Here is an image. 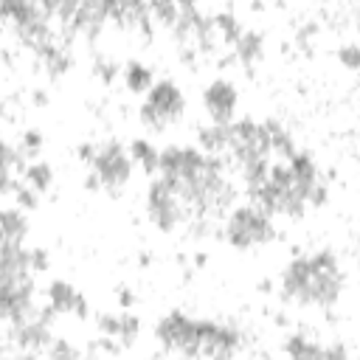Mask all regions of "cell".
Wrapping results in <instances>:
<instances>
[{
	"label": "cell",
	"instance_id": "obj_8",
	"mask_svg": "<svg viewBox=\"0 0 360 360\" xmlns=\"http://www.w3.org/2000/svg\"><path fill=\"white\" fill-rule=\"evenodd\" d=\"M233 53H236L245 65H250V62L262 53V37H259L256 31H242L239 39L233 42Z\"/></svg>",
	"mask_w": 360,
	"mask_h": 360
},
{
	"label": "cell",
	"instance_id": "obj_7",
	"mask_svg": "<svg viewBox=\"0 0 360 360\" xmlns=\"http://www.w3.org/2000/svg\"><path fill=\"white\" fill-rule=\"evenodd\" d=\"M124 79H127V87H129L132 93H149V90L155 87L152 70H149L146 65H141V62H129Z\"/></svg>",
	"mask_w": 360,
	"mask_h": 360
},
{
	"label": "cell",
	"instance_id": "obj_2",
	"mask_svg": "<svg viewBox=\"0 0 360 360\" xmlns=\"http://www.w3.org/2000/svg\"><path fill=\"white\" fill-rule=\"evenodd\" d=\"M180 112H183V96L172 82H158L146 93V101L141 107V118L152 127H163L166 121L177 118Z\"/></svg>",
	"mask_w": 360,
	"mask_h": 360
},
{
	"label": "cell",
	"instance_id": "obj_10",
	"mask_svg": "<svg viewBox=\"0 0 360 360\" xmlns=\"http://www.w3.org/2000/svg\"><path fill=\"white\" fill-rule=\"evenodd\" d=\"M22 233H25V217L17 208H6L3 211V236H6V242L20 245Z\"/></svg>",
	"mask_w": 360,
	"mask_h": 360
},
{
	"label": "cell",
	"instance_id": "obj_9",
	"mask_svg": "<svg viewBox=\"0 0 360 360\" xmlns=\"http://www.w3.org/2000/svg\"><path fill=\"white\" fill-rule=\"evenodd\" d=\"M22 177H25V186H31L34 191H45L51 186V166L45 160H34L22 166Z\"/></svg>",
	"mask_w": 360,
	"mask_h": 360
},
{
	"label": "cell",
	"instance_id": "obj_1",
	"mask_svg": "<svg viewBox=\"0 0 360 360\" xmlns=\"http://www.w3.org/2000/svg\"><path fill=\"white\" fill-rule=\"evenodd\" d=\"M225 236H228V242L236 245V248L264 245L267 239H273V225H270V217H267L262 208H256V205L250 202V205L236 208V211L228 217Z\"/></svg>",
	"mask_w": 360,
	"mask_h": 360
},
{
	"label": "cell",
	"instance_id": "obj_4",
	"mask_svg": "<svg viewBox=\"0 0 360 360\" xmlns=\"http://www.w3.org/2000/svg\"><path fill=\"white\" fill-rule=\"evenodd\" d=\"M202 104L211 115V124H231L233 121V110H236V90L231 82L217 79L205 87L202 93Z\"/></svg>",
	"mask_w": 360,
	"mask_h": 360
},
{
	"label": "cell",
	"instance_id": "obj_13",
	"mask_svg": "<svg viewBox=\"0 0 360 360\" xmlns=\"http://www.w3.org/2000/svg\"><path fill=\"white\" fill-rule=\"evenodd\" d=\"M259 360H267V357H259Z\"/></svg>",
	"mask_w": 360,
	"mask_h": 360
},
{
	"label": "cell",
	"instance_id": "obj_11",
	"mask_svg": "<svg viewBox=\"0 0 360 360\" xmlns=\"http://www.w3.org/2000/svg\"><path fill=\"white\" fill-rule=\"evenodd\" d=\"M338 59H340L346 68H360V45H354V42H346V45H340V51H338Z\"/></svg>",
	"mask_w": 360,
	"mask_h": 360
},
{
	"label": "cell",
	"instance_id": "obj_5",
	"mask_svg": "<svg viewBox=\"0 0 360 360\" xmlns=\"http://www.w3.org/2000/svg\"><path fill=\"white\" fill-rule=\"evenodd\" d=\"M79 298H82V292H76L68 281H51V287H48V307L53 312H73Z\"/></svg>",
	"mask_w": 360,
	"mask_h": 360
},
{
	"label": "cell",
	"instance_id": "obj_6",
	"mask_svg": "<svg viewBox=\"0 0 360 360\" xmlns=\"http://www.w3.org/2000/svg\"><path fill=\"white\" fill-rule=\"evenodd\" d=\"M129 155H132V160L146 172V174H158V163H160V152L149 143V141H143V138H135L132 141V146H129Z\"/></svg>",
	"mask_w": 360,
	"mask_h": 360
},
{
	"label": "cell",
	"instance_id": "obj_12",
	"mask_svg": "<svg viewBox=\"0 0 360 360\" xmlns=\"http://www.w3.org/2000/svg\"><path fill=\"white\" fill-rule=\"evenodd\" d=\"M39 143H42V138H39L37 129L25 132V135H22V155H34V152L39 149Z\"/></svg>",
	"mask_w": 360,
	"mask_h": 360
},
{
	"label": "cell",
	"instance_id": "obj_3",
	"mask_svg": "<svg viewBox=\"0 0 360 360\" xmlns=\"http://www.w3.org/2000/svg\"><path fill=\"white\" fill-rule=\"evenodd\" d=\"M129 172H132V155H127L118 143L101 146V152L93 163V174L104 186H124L129 180Z\"/></svg>",
	"mask_w": 360,
	"mask_h": 360
}]
</instances>
